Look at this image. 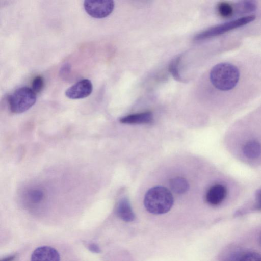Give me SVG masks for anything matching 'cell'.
Segmentation results:
<instances>
[{
  "label": "cell",
  "instance_id": "cell-18",
  "mask_svg": "<svg viewBox=\"0 0 261 261\" xmlns=\"http://www.w3.org/2000/svg\"><path fill=\"white\" fill-rule=\"evenodd\" d=\"M44 85L43 77L41 75L35 76L32 81V89L36 93L40 92Z\"/></svg>",
  "mask_w": 261,
  "mask_h": 261
},
{
  "label": "cell",
  "instance_id": "cell-21",
  "mask_svg": "<svg viewBox=\"0 0 261 261\" xmlns=\"http://www.w3.org/2000/svg\"><path fill=\"white\" fill-rule=\"evenodd\" d=\"M90 249L94 252H100L98 246L95 244L91 245L89 246Z\"/></svg>",
  "mask_w": 261,
  "mask_h": 261
},
{
  "label": "cell",
  "instance_id": "cell-16",
  "mask_svg": "<svg viewBox=\"0 0 261 261\" xmlns=\"http://www.w3.org/2000/svg\"><path fill=\"white\" fill-rule=\"evenodd\" d=\"M44 193L42 190L39 188H33L30 190L27 193V197L32 203H38L44 198Z\"/></svg>",
  "mask_w": 261,
  "mask_h": 261
},
{
  "label": "cell",
  "instance_id": "cell-17",
  "mask_svg": "<svg viewBox=\"0 0 261 261\" xmlns=\"http://www.w3.org/2000/svg\"><path fill=\"white\" fill-rule=\"evenodd\" d=\"M180 58V56H178L171 61L169 66V71L177 81L182 82L183 80L180 75L178 68Z\"/></svg>",
  "mask_w": 261,
  "mask_h": 261
},
{
  "label": "cell",
  "instance_id": "cell-10",
  "mask_svg": "<svg viewBox=\"0 0 261 261\" xmlns=\"http://www.w3.org/2000/svg\"><path fill=\"white\" fill-rule=\"evenodd\" d=\"M116 213L120 218L126 222L132 221L135 219V215L129 202L125 198L121 199L119 201L116 208Z\"/></svg>",
  "mask_w": 261,
  "mask_h": 261
},
{
  "label": "cell",
  "instance_id": "cell-2",
  "mask_svg": "<svg viewBox=\"0 0 261 261\" xmlns=\"http://www.w3.org/2000/svg\"><path fill=\"white\" fill-rule=\"evenodd\" d=\"M144 204L148 212L153 214L167 213L173 204V197L170 191L162 186L150 189L144 196Z\"/></svg>",
  "mask_w": 261,
  "mask_h": 261
},
{
  "label": "cell",
  "instance_id": "cell-6",
  "mask_svg": "<svg viewBox=\"0 0 261 261\" xmlns=\"http://www.w3.org/2000/svg\"><path fill=\"white\" fill-rule=\"evenodd\" d=\"M92 89L91 82L88 79H83L68 88L65 95L72 99L84 98L90 95Z\"/></svg>",
  "mask_w": 261,
  "mask_h": 261
},
{
  "label": "cell",
  "instance_id": "cell-20",
  "mask_svg": "<svg viewBox=\"0 0 261 261\" xmlns=\"http://www.w3.org/2000/svg\"><path fill=\"white\" fill-rule=\"evenodd\" d=\"M255 206L257 210L261 211V190L259 191L256 194Z\"/></svg>",
  "mask_w": 261,
  "mask_h": 261
},
{
  "label": "cell",
  "instance_id": "cell-8",
  "mask_svg": "<svg viewBox=\"0 0 261 261\" xmlns=\"http://www.w3.org/2000/svg\"><path fill=\"white\" fill-rule=\"evenodd\" d=\"M227 195V190L223 185L217 184L211 186L208 190L205 196L207 203L213 206L220 204Z\"/></svg>",
  "mask_w": 261,
  "mask_h": 261
},
{
  "label": "cell",
  "instance_id": "cell-13",
  "mask_svg": "<svg viewBox=\"0 0 261 261\" xmlns=\"http://www.w3.org/2000/svg\"><path fill=\"white\" fill-rule=\"evenodd\" d=\"M171 189L177 194L186 193L189 189V184L186 179L176 177L171 179L169 181Z\"/></svg>",
  "mask_w": 261,
  "mask_h": 261
},
{
  "label": "cell",
  "instance_id": "cell-5",
  "mask_svg": "<svg viewBox=\"0 0 261 261\" xmlns=\"http://www.w3.org/2000/svg\"><path fill=\"white\" fill-rule=\"evenodd\" d=\"M84 7L90 16L95 18H103L109 16L113 11V1H85Z\"/></svg>",
  "mask_w": 261,
  "mask_h": 261
},
{
  "label": "cell",
  "instance_id": "cell-7",
  "mask_svg": "<svg viewBox=\"0 0 261 261\" xmlns=\"http://www.w3.org/2000/svg\"><path fill=\"white\" fill-rule=\"evenodd\" d=\"M31 261H60L58 252L49 246H41L36 248L32 253Z\"/></svg>",
  "mask_w": 261,
  "mask_h": 261
},
{
  "label": "cell",
  "instance_id": "cell-9",
  "mask_svg": "<svg viewBox=\"0 0 261 261\" xmlns=\"http://www.w3.org/2000/svg\"><path fill=\"white\" fill-rule=\"evenodd\" d=\"M153 121V115L150 111L130 114L121 118L120 121L125 124H148Z\"/></svg>",
  "mask_w": 261,
  "mask_h": 261
},
{
  "label": "cell",
  "instance_id": "cell-1",
  "mask_svg": "<svg viewBox=\"0 0 261 261\" xmlns=\"http://www.w3.org/2000/svg\"><path fill=\"white\" fill-rule=\"evenodd\" d=\"M247 71L245 65L240 60H226L211 68L209 79L216 90L226 96H232V94L241 93L239 90L245 89V86H250L249 83H256L249 81V79L254 77H249L248 75L250 73H246Z\"/></svg>",
  "mask_w": 261,
  "mask_h": 261
},
{
  "label": "cell",
  "instance_id": "cell-22",
  "mask_svg": "<svg viewBox=\"0 0 261 261\" xmlns=\"http://www.w3.org/2000/svg\"><path fill=\"white\" fill-rule=\"evenodd\" d=\"M14 257H15L14 256H11L7 257L5 259H4L2 261H12L14 258Z\"/></svg>",
  "mask_w": 261,
  "mask_h": 261
},
{
  "label": "cell",
  "instance_id": "cell-19",
  "mask_svg": "<svg viewBox=\"0 0 261 261\" xmlns=\"http://www.w3.org/2000/svg\"><path fill=\"white\" fill-rule=\"evenodd\" d=\"M240 261H261V255L253 251L244 253Z\"/></svg>",
  "mask_w": 261,
  "mask_h": 261
},
{
  "label": "cell",
  "instance_id": "cell-23",
  "mask_svg": "<svg viewBox=\"0 0 261 261\" xmlns=\"http://www.w3.org/2000/svg\"><path fill=\"white\" fill-rule=\"evenodd\" d=\"M259 241H260V244H261V234H260V239H259Z\"/></svg>",
  "mask_w": 261,
  "mask_h": 261
},
{
  "label": "cell",
  "instance_id": "cell-11",
  "mask_svg": "<svg viewBox=\"0 0 261 261\" xmlns=\"http://www.w3.org/2000/svg\"><path fill=\"white\" fill-rule=\"evenodd\" d=\"M244 154L249 159H255L261 154V144L256 140L247 142L243 148Z\"/></svg>",
  "mask_w": 261,
  "mask_h": 261
},
{
  "label": "cell",
  "instance_id": "cell-3",
  "mask_svg": "<svg viewBox=\"0 0 261 261\" xmlns=\"http://www.w3.org/2000/svg\"><path fill=\"white\" fill-rule=\"evenodd\" d=\"M36 101V93L32 88L27 87L17 89L8 97L10 109L12 112L16 114L27 111Z\"/></svg>",
  "mask_w": 261,
  "mask_h": 261
},
{
  "label": "cell",
  "instance_id": "cell-14",
  "mask_svg": "<svg viewBox=\"0 0 261 261\" xmlns=\"http://www.w3.org/2000/svg\"><path fill=\"white\" fill-rule=\"evenodd\" d=\"M244 253L242 249L238 246H229L222 255V261H240Z\"/></svg>",
  "mask_w": 261,
  "mask_h": 261
},
{
  "label": "cell",
  "instance_id": "cell-15",
  "mask_svg": "<svg viewBox=\"0 0 261 261\" xmlns=\"http://www.w3.org/2000/svg\"><path fill=\"white\" fill-rule=\"evenodd\" d=\"M237 13H245L254 11L257 7L254 1H240L236 5Z\"/></svg>",
  "mask_w": 261,
  "mask_h": 261
},
{
  "label": "cell",
  "instance_id": "cell-12",
  "mask_svg": "<svg viewBox=\"0 0 261 261\" xmlns=\"http://www.w3.org/2000/svg\"><path fill=\"white\" fill-rule=\"evenodd\" d=\"M217 10L219 15L223 18H229L237 13L236 5L227 1L219 2L217 6Z\"/></svg>",
  "mask_w": 261,
  "mask_h": 261
},
{
  "label": "cell",
  "instance_id": "cell-4",
  "mask_svg": "<svg viewBox=\"0 0 261 261\" xmlns=\"http://www.w3.org/2000/svg\"><path fill=\"white\" fill-rule=\"evenodd\" d=\"M256 18L255 15L243 16L223 23L211 27L197 34L195 39L202 40L221 35L236 28L244 26L253 21Z\"/></svg>",
  "mask_w": 261,
  "mask_h": 261
}]
</instances>
